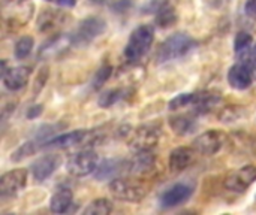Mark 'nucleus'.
Returning <instances> with one entry per match:
<instances>
[{
  "label": "nucleus",
  "instance_id": "obj_12",
  "mask_svg": "<svg viewBox=\"0 0 256 215\" xmlns=\"http://www.w3.org/2000/svg\"><path fill=\"white\" fill-rule=\"evenodd\" d=\"M147 10L156 13V24L159 27H171L177 22L176 7L170 0H152Z\"/></svg>",
  "mask_w": 256,
  "mask_h": 215
},
{
  "label": "nucleus",
  "instance_id": "obj_5",
  "mask_svg": "<svg viewBox=\"0 0 256 215\" xmlns=\"http://www.w3.org/2000/svg\"><path fill=\"white\" fill-rule=\"evenodd\" d=\"M99 141V132L94 130H74L60 136L51 138L45 142L44 148H69L75 145H94Z\"/></svg>",
  "mask_w": 256,
  "mask_h": 215
},
{
  "label": "nucleus",
  "instance_id": "obj_27",
  "mask_svg": "<svg viewBox=\"0 0 256 215\" xmlns=\"http://www.w3.org/2000/svg\"><path fill=\"white\" fill-rule=\"evenodd\" d=\"M111 72H112V67L111 64H104L98 69V72L94 73L93 76V81H92V87L94 90H99L100 87H104V84L108 81V78L111 76Z\"/></svg>",
  "mask_w": 256,
  "mask_h": 215
},
{
  "label": "nucleus",
  "instance_id": "obj_28",
  "mask_svg": "<svg viewBox=\"0 0 256 215\" xmlns=\"http://www.w3.org/2000/svg\"><path fill=\"white\" fill-rule=\"evenodd\" d=\"M195 99H196V94L194 93H183V94H178L176 96L171 102H170V109L171 111H176V109H180V108H186L189 105H194L195 103Z\"/></svg>",
  "mask_w": 256,
  "mask_h": 215
},
{
  "label": "nucleus",
  "instance_id": "obj_29",
  "mask_svg": "<svg viewBox=\"0 0 256 215\" xmlns=\"http://www.w3.org/2000/svg\"><path fill=\"white\" fill-rule=\"evenodd\" d=\"M254 43V39L249 33L246 31H240L237 33L236 36V40H234V48H236V54H240L246 49H249Z\"/></svg>",
  "mask_w": 256,
  "mask_h": 215
},
{
  "label": "nucleus",
  "instance_id": "obj_16",
  "mask_svg": "<svg viewBox=\"0 0 256 215\" xmlns=\"http://www.w3.org/2000/svg\"><path fill=\"white\" fill-rule=\"evenodd\" d=\"M195 148H189V147H177L171 151L170 154V169L172 172H182L184 169H188L194 159H195Z\"/></svg>",
  "mask_w": 256,
  "mask_h": 215
},
{
  "label": "nucleus",
  "instance_id": "obj_4",
  "mask_svg": "<svg viewBox=\"0 0 256 215\" xmlns=\"http://www.w3.org/2000/svg\"><path fill=\"white\" fill-rule=\"evenodd\" d=\"M98 165H99L98 154L90 150H82V151H76L68 157L66 171L72 177L82 178L90 174H94Z\"/></svg>",
  "mask_w": 256,
  "mask_h": 215
},
{
  "label": "nucleus",
  "instance_id": "obj_7",
  "mask_svg": "<svg viewBox=\"0 0 256 215\" xmlns=\"http://www.w3.org/2000/svg\"><path fill=\"white\" fill-rule=\"evenodd\" d=\"M106 28V22L104 18L100 16H88L84 21L80 22L78 28L75 30V33L70 36L72 45H87L92 40H94L96 37H99Z\"/></svg>",
  "mask_w": 256,
  "mask_h": 215
},
{
  "label": "nucleus",
  "instance_id": "obj_9",
  "mask_svg": "<svg viewBox=\"0 0 256 215\" xmlns=\"http://www.w3.org/2000/svg\"><path fill=\"white\" fill-rule=\"evenodd\" d=\"M226 142V135L222 130H207L194 141V148L201 156H213L222 150Z\"/></svg>",
  "mask_w": 256,
  "mask_h": 215
},
{
  "label": "nucleus",
  "instance_id": "obj_2",
  "mask_svg": "<svg viewBox=\"0 0 256 215\" xmlns=\"http://www.w3.org/2000/svg\"><path fill=\"white\" fill-rule=\"evenodd\" d=\"M108 187L110 193L122 202L136 204L147 196V186L132 178H114Z\"/></svg>",
  "mask_w": 256,
  "mask_h": 215
},
{
  "label": "nucleus",
  "instance_id": "obj_26",
  "mask_svg": "<svg viewBox=\"0 0 256 215\" xmlns=\"http://www.w3.org/2000/svg\"><path fill=\"white\" fill-rule=\"evenodd\" d=\"M123 94H124V91H123V90H118V88L108 90V91H105V93L99 97L98 103H99L100 108H110V106L116 105V103L123 97Z\"/></svg>",
  "mask_w": 256,
  "mask_h": 215
},
{
  "label": "nucleus",
  "instance_id": "obj_17",
  "mask_svg": "<svg viewBox=\"0 0 256 215\" xmlns=\"http://www.w3.org/2000/svg\"><path fill=\"white\" fill-rule=\"evenodd\" d=\"M154 162L156 157L152 154V151H140L132 157V160L126 162V171L130 174L142 175L153 169Z\"/></svg>",
  "mask_w": 256,
  "mask_h": 215
},
{
  "label": "nucleus",
  "instance_id": "obj_11",
  "mask_svg": "<svg viewBox=\"0 0 256 215\" xmlns=\"http://www.w3.org/2000/svg\"><path fill=\"white\" fill-rule=\"evenodd\" d=\"M27 184V171L26 169H14L2 175L0 178V195L3 198L14 196L21 192Z\"/></svg>",
  "mask_w": 256,
  "mask_h": 215
},
{
  "label": "nucleus",
  "instance_id": "obj_34",
  "mask_svg": "<svg viewBox=\"0 0 256 215\" xmlns=\"http://www.w3.org/2000/svg\"><path fill=\"white\" fill-rule=\"evenodd\" d=\"M8 70H9V69H8V66H6V61L3 60V61H2V76H3Z\"/></svg>",
  "mask_w": 256,
  "mask_h": 215
},
{
  "label": "nucleus",
  "instance_id": "obj_22",
  "mask_svg": "<svg viewBox=\"0 0 256 215\" xmlns=\"http://www.w3.org/2000/svg\"><path fill=\"white\" fill-rule=\"evenodd\" d=\"M222 100V97L219 96V93H214V91H204V93H200L196 94V99H195V106H196V111L200 112H207L210 109H213L219 102Z\"/></svg>",
  "mask_w": 256,
  "mask_h": 215
},
{
  "label": "nucleus",
  "instance_id": "obj_8",
  "mask_svg": "<svg viewBox=\"0 0 256 215\" xmlns=\"http://www.w3.org/2000/svg\"><path fill=\"white\" fill-rule=\"evenodd\" d=\"M256 181V166L246 165L237 171L228 174L224 181V187L232 193H244Z\"/></svg>",
  "mask_w": 256,
  "mask_h": 215
},
{
  "label": "nucleus",
  "instance_id": "obj_14",
  "mask_svg": "<svg viewBox=\"0 0 256 215\" xmlns=\"http://www.w3.org/2000/svg\"><path fill=\"white\" fill-rule=\"evenodd\" d=\"M60 157L57 154H48L44 156L40 159H38L33 165H32V174L33 178L38 183H44L45 180H48L58 168L60 165Z\"/></svg>",
  "mask_w": 256,
  "mask_h": 215
},
{
  "label": "nucleus",
  "instance_id": "obj_33",
  "mask_svg": "<svg viewBox=\"0 0 256 215\" xmlns=\"http://www.w3.org/2000/svg\"><path fill=\"white\" fill-rule=\"evenodd\" d=\"M58 6H64V7H72L75 6L76 0H56Z\"/></svg>",
  "mask_w": 256,
  "mask_h": 215
},
{
  "label": "nucleus",
  "instance_id": "obj_25",
  "mask_svg": "<svg viewBox=\"0 0 256 215\" xmlns=\"http://www.w3.org/2000/svg\"><path fill=\"white\" fill-rule=\"evenodd\" d=\"M33 45H34V40L32 36L26 34V36H21L16 43H15V48H14V52H15V57L22 60L26 57H28V54L32 52L33 49Z\"/></svg>",
  "mask_w": 256,
  "mask_h": 215
},
{
  "label": "nucleus",
  "instance_id": "obj_30",
  "mask_svg": "<svg viewBox=\"0 0 256 215\" xmlns=\"http://www.w3.org/2000/svg\"><path fill=\"white\" fill-rule=\"evenodd\" d=\"M237 55H240V61L250 66V69L254 72V76L256 78V43L252 45L249 49H246V51H243V52H240Z\"/></svg>",
  "mask_w": 256,
  "mask_h": 215
},
{
  "label": "nucleus",
  "instance_id": "obj_10",
  "mask_svg": "<svg viewBox=\"0 0 256 215\" xmlns=\"http://www.w3.org/2000/svg\"><path fill=\"white\" fill-rule=\"evenodd\" d=\"M194 195V189L186 184V183H177L174 186H171L168 190H165L160 198H159V204L162 208L170 210V208H176L180 207L183 204H186Z\"/></svg>",
  "mask_w": 256,
  "mask_h": 215
},
{
  "label": "nucleus",
  "instance_id": "obj_23",
  "mask_svg": "<svg viewBox=\"0 0 256 215\" xmlns=\"http://www.w3.org/2000/svg\"><path fill=\"white\" fill-rule=\"evenodd\" d=\"M40 148H44V144L40 142V141H38V139H32V141H27L26 144H22L20 148H16L14 153H12V156H10V160L12 162H21L22 159H26V157H30V156H33L36 151H39Z\"/></svg>",
  "mask_w": 256,
  "mask_h": 215
},
{
  "label": "nucleus",
  "instance_id": "obj_3",
  "mask_svg": "<svg viewBox=\"0 0 256 215\" xmlns=\"http://www.w3.org/2000/svg\"><path fill=\"white\" fill-rule=\"evenodd\" d=\"M194 39L188 33H176L170 36L158 49V63H166L188 54L194 46Z\"/></svg>",
  "mask_w": 256,
  "mask_h": 215
},
{
  "label": "nucleus",
  "instance_id": "obj_31",
  "mask_svg": "<svg viewBox=\"0 0 256 215\" xmlns=\"http://www.w3.org/2000/svg\"><path fill=\"white\" fill-rule=\"evenodd\" d=\"M244 10H246V15L249 18L256 21V0H248L246 6H244Z\"/></svg>",
  "mask_w": 256,
  "mask_h": 215
},
{
  "label": "nucleus",
  "instance_id": "obj_21",
  "mask_svg": "<svg viewBox=\"0 0 256 215\" xmlns=\"http://www.w3.org/2000/svg\"><path fill=\"white\" fill-rule=\"evenodd\" d=\"M170 127L172 129V132L176 135L184 136V135H189L195 130L196 121L189 115H177V117L170 118Z\"/></svg>",
  "mask_w": 256,
  "mask_h": 215
},
{
  "label": "nucleus",
  "instance_id": "obj_1",
  "mask_svg": "<svg viewBox=\"0 0 256 215\" xmlns=\"http://www.w3.org/2000/svg\"><path fill=\"white\" fill-rule=\"evenodd\" d=\"M154 39V30L152 25H140L136 27L130 36L129 40L126 43L124 48V57L130 63H136L140 61L150 49L152 43Z\"/></svg>",
  "mask_w": 256,
  "mask_h": 215
},
{
  "label": "nucleus",
  "instance_id": "obj_6",
  "mask_svg": "<svg viewBox=\"0 0 256 215\" xmlns=\"http://www.w3.org/2000/svg\"><path fill=\"white\" fill-rule=\"evenodd\" d=\"M160 139V129L154 124H144L135 129L129 138V148L135 153L152 151Z\"/></svg>",
  "mask_w": 256,
  "mask_h": 215
},
{
  "label": "nucleus",
  "instance_id": "obj_24",
  "mask_svg": "<svg viewBox=\"0 0 256 215\" xmlns=\"http://www.w3.org/2000/svg\"><path fill=\"white\" fill-rule=\"evenodd\" d=\"M111 213L112 204L108 199H96L84 210V214L87 215H108Z\"/></svg>",
  "mask_w": 256,
  "mask_h": 215
},
{
  "label": "nucleus",
  "instance_id": "obj_20",
  "mask_svg": "<svg viewBox=\"0 0 256 215\" xmlns=\"http://www.w3.org/2000/svg\"><path fill=\"white\" fill-rule=\"evenodd\" d=\"M74 202V195L69 189H60L50 201V208L56 214H64L69 211Z\"/></svg>",
  "mask_w": 256,
  "mask_h": 215
},
{
  "label": "nucleus",
  "instance_id": "obj_15",
  "mask_svg": "<svg viewBox=\"0 0 256 215\" xmlns=\"http://www.w3.org/2000/svg\"><path fill=\"white\" fill-rule=\"evenodd\" d=\"M30 67L26 66H16V67H10L2 78H3V84L8 90L10 91H18L22 87L27 85L28 79H30Z\"/></svg>",
  "mask_w": 256,
  "mask_h": 215
},
{
  "label": "nucleus",
  "instance_id": "obj_13",
  "mask_svg": "<svg viewBox=\"0 0 256 215\" xmlns=\"http://www.w3.org/2000/svg\"><path fill=\"white\" fill-rule=\"evenodd\" d=\"M254 72L250 69L249 64L240 61L237 64H234L230 72H228V82L234 90H248L252 85V79H254Z\"/></svg>",
  "mask_w": 256,
  "mask_h": 215
},
{
  "label": "nucleus",
  "instance_id": "obj_18",
  "mask_svg": "<svg viewBox=\"0 0 256 215\" xmlns=\"http://www.w3.org/2000/svg\"><path fill=\"white\" fill-rule=\"evenodd\" d=\"M122 171H126V162H122L117 159H108L98 165V168L94 171V178L99 181L106 180V178L114 180V177Z\"/></svg>",
  "mask_w": 256,
  "mask_h": 215
},
{
  "label": "nucleus",
  "instance_id": "obj_19",
  "mask_svg": "<svg viewBox=\"0 0 256 215\" xmlns=\"http://www.w3.org/2000/svg\"><path fill=\"white\" fill-rule=\"evenodd\" d=\"M66 19V15L62 13V12H57L54 9H48V10H44L40 15H39V19H38V24H39V30L44 31V33H50L56 28H58Z\"/></svg>",
  "mask_w": 256,
  "mask_h": 215
},
{
  "label": "nucleus",
  "instance_id": "obj_32",
  "mask_svg": "<svg viewBox=\"0 0 256 215\" xmlns=\"http://www.w3.org/2000/svg\"><path fill=\"white\" fill-rule=\"evenodd\" d=\"M40 114H42V105H34V106L28 108V111H27V118H28V120H33V118L39 117Z\"/></svg>",
  "mask_w": 256,
  "mask_h": 215
}]
</instances>
